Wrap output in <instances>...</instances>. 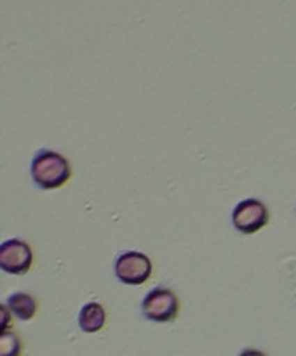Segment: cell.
I'll list each match as a JSON object with an SVG mask.
<instances>
[{
  "mask_svg": "<svg viewBox=\"0 0 296 356\" xmlns=\"http://www.w3.org/2000/svg\"><path fill=\"white\" fill-rule=\"evenodd\" d=\"M268 209L263 202L256 198H246L233 207L232 222L233 228L242 235H254L265 228L268 222Z\"/></svg>",
  "mask_w": 296,
  "mask_h": 356,
  "instance_id": "3957f363",
  "label": "cell"
},
{
  "mask_svg": "<svg viewBox=\"0 0 296 356\" xmlns=\"http://www.w3.org/2000/svg\"><path fill=\"white\" fill-rule=\"evenodd\" d=\"M143 315L157 323L173 322L180 312V301L173 291L166 287H155L145 296L141 302Z\"/></svg>",
  "mask_w": 296,
  "mask_h": 356,
  "instance_id": "7a4b0ae2",
  "label": "cell"
},
{
  "mask_svg": "<svg viewBox=\"0 0 296 356\" xmlns=\"http://www.w3.org/2000/svg\"><path fill=\"white\" fill-rule=\"evenodd\" d=\"M115 275L125 285H143L152 277V261L143 252L127 250L115 261Z\"/></svg>",
  "mask_w": 296,
  "mask_h": 356,
  "instance_id": "277c9868",
  "label": "cell"
},
{
  "mask_svg": "<svg viewBox=\"0 0 296 356\" xmlns=\"http://www.w3.org/2000/svg\"><path fill=\"white\" fill-rule=\"evenodd\" d=\"M72 176L68 160L52 149H38L31 160V177L42 190H58Z\"/></svg>",
  "mask_w": 296,
  "mask_h": 356,
  "instance_id": "6da1fadb",
  "label": "cell"
},
{
  "mask_svg": "<svg viewBox=\"0 0 296 356\" xmlns=\"http://www.w3.org/2000/svg\"><path fill=\"white\" fill-rule=\"evenodd\" d=\"M107 323V312L100 302H87L79 312V327L82 332H100Z\"/></svg>",
  "mask_w": 296,
  "mask_h": 356,
  "instance_id": "8992f818",
  "label": "cell"
},
{
  "mask_svg": "<svg viewBox=\"0 0 296 356\" xmlns=\"http://www.w3.org/2000/svg\"><path fill=\"white\" fill-rule=\"evenodd\" d=\"M33 263V252L23 240L10 238L0 245V268L14 277H23L30 271Z\"/></svg>",
  "mask_w": 296,
  "mask_h": 356,
  "instance_id": "5b68a950",
  "label": "cell"
},
{
  "mask_svg": "<svg viewBox=\"0 0 296 356\" xmlns=\"http://www.w3.org/2000/svg\"><path fill=\"white\" fill-rule=\"evenodd\" d=\"M7 308L20 320H31L37 313V301L26 292H14L7 299Z\"/></svg>",
  "mask_w": 296,
  "mask_h": 356,
  "instance_id": "52a82bcc",
  "label": "cell"
},
{
  "mask_svg": "<svg viewBox=\"0 0 296 356\" xmlns=\"http://www.w3.org/2000/svg\"><path fill=\"white\" fill-rule=\"evenodd\" d=\"M239 356H267V355H265L263 351H258V350H244Z\"/></svg>",
  "mask_w": 296,
  "mask_h": 356,
  "instance_id": "9c48e42d",
  "label": "cell"
},
{
  "mask_svg": "<svg viewBox=\"0 0 296 356\" xmlns=\"http://www.w3.org/2000/svg\"><path fill=\"white\" fill-rule=\"evenodd\" d=\"M21 355V341L20 337L9 330H2L0 336V356H20Z\"/></svg>",
  "mask_w": 296,
  "mask_h": 356,
  "instance_id": "ba28073f",
  "label": "cell"
}]
</instances>
